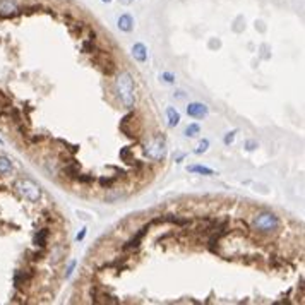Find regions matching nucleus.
<instances>
[{"label": "nucleus", "instance_id": "7ed1b4c3", "mask_svg": "<svg viewBox=\"0 0 305 305\" xmlns=\"http://www.w3.org/2000/svg\"><path fill=\"white\" fill-rule=\"evenodd\" d=\"M14 187H16V191L19 192L24 199L30 201V203H38V201L41 199V189H39V185L36 182L31 180V178H19Z\"/></svg>", "mask_w": 305, "mask_h": 305}, {"label": "nucleus", "instance_id": "b1692460", "mask_svg": "<svg viewBox=\"0 0 305 305\" xmlns=\"http://www.w3.org/2000/svg\"><path fill=\"white\" fill-rule=\"evenodd\" d=\"M245 146H247V151H254V149L257 148V142L252 141V139H249V141L245 142Z\"/></svg>", "mask_w": 305, "mask_h": 305}, {"label": "nucleus", "instance_id": "9d476101", "mask_svg": "<svg viewBox=\"0 0 305 305\" xmlns=\"http://www.w3.org/2000/svg\"><path fill=\"white\" fill-rule=\"evenodd\" d=\"M117 26H118V30L124 31V33H131V31L134 30V17H132L131 14H122L117 21Z\"/></svg>", "mask_w": 305, "mask_h": 305}, {"label": "nucleus", "instance_id": "6ab92c4d", "mask_svg": "<svg viewBox=\"0 0 305 305\" xmlns=\"http://www.w3.org/2000/svg\"><path fill=\"white\" fill-rule=\"evenodd\" d=\"M76 182H79V184H91V182H95V177L93 175L79 173L76 177Z\"/></svg>", "mask_w": 305, "mask_h": 305}, {"label": "nucleus", "instance_id": "ddd939ff", "mask_svg": "<svg viewBox=\"0 0 305 305\" xmlns=\"http://www.w3.org/2000/svg\"><path fill=\"white\" fill-rule=\"evenodd\" d=\"M167 118H168V125H170V127H177V125L180 124V113H178V110L173 108V106H168L167 108Z\"/></svg>", "mask_w": 305, "mask_h": 305}, {"label": "nucleus", "instance_id": "4468645a", "mask_svg": "<svg viewBox=\"0 0 305 305\" xmlns=\"http://www.w3.org/2000/svg\"><path fill=\"white\" fill-rule=\"evenodd\" d=\"M187 170L191 171V173H199V175H204V177H211V175H214V170L204 167V165H192V167H189Z\"/></svg>", "mask_w": 305, "mask_h": 305}, {"label": "nucleus", "instance_id": "f257e3e1", "mask_svg": "<svg viewBox=\"0 0 305 305\" xmlns=\"http://www.w3.org/2000/svg\"><path fill=\"white\" fill-rule=\"evenodd\" d=\"M115 89H117V95L120 98L122 105L125 108L132 110L136 106V102H137V96H136V84L134 79L129 72H120L117 74V79H115Z\"/></svg>", "mask_w": 305, "mask_h": 305}, {"label": "nucleus", "instance_id": "1a4fd4ad", "mask_svg": "<svg viewBox=\"0 0 305 305\" xmlns=\"http://www.w3.org/2000/svg\"><path fill=\"white\" fill-rule=\"evenodd\" d=\"M62 173L66 175L69 180H76V177L81 173V165H79L76 160L67 161V163L64 165V168H62Z\"/></svg>", "mask_w": 305, "mask_h": 305}, {"label": "nucleus", "instance_id": "5701e85b", "mask_svg": "<svg viewBox=\"0 0 305 305\" xmlns=\"http://www.w3.org/2000/svg\"><path fill=\"white\" fill-rule=\"evenodd\" d=\"M76 261H70L69 263V268H67V272H66V278H70L72 276V272H74V268H76Z\"/></svg>", "mask_w": 305, "mask_h": 305}, {"label": "nucleus", "instance_id": "6e6552de", "mask_svg": "<svg viewBox=\"0 0 305 305\" xmlns=\"http://www.w3.org/2000/svg\"><path fill=\"white\" fill-rule=\"evenodd\" d=\"M19 14V7L14 0H0V17H14Z\"/></svg>", "mask_w": 305, "mask_h": 305}, {"label": "nucleus", "instance_id": "aec40b11", "mask_svg": "<svg viewBox=\"0 0 305 305\" xmlns=\"http://www.w3.org/2000/svg\"><path fill=\"white\" fill-rule=\"evenodd\" d=\"M160 79L163 82H167V84H175V74H171V72H163L160 76Z\"/></svg>", "mask_w": 305, "mask_h": 305}, {"label": "nucleus", "instance_id": "dca6fc26", "mask_svg": "<svg viewBox=\"0 0 305 305\" xmlns=\"http://www.w3.org/2000/svg\"><path fill=\"white\" fill-rule=\"evenodd\" d=\"M117 180H118L117 175H113V177H100L98 178L100 185H102V187H106V189H110L112 185L117 184Z\"/></svg>", "mask_w": 305, "mask_h": 305}, {"label": "nucleus", "instance_id": "393cba45", "mask_svg": "<svg viewBox=\"0 0 305 305\" xmlns=\"http://www.w3.org/2000/svg\"><path fill=\"white\" fill-rule=\"evenodd\" d=\"M86 233H88V230H86V228H81V232H79L77 235H76V240H77V242H81V240H84Z\"/></svg>", "mask_w": 305, "mask_h": 305}, {"label": "nucleus", "instance_id": "c85d7f7f", "mask_svg": "<svg viewBox=\"0 0 305 305\" xmlns=\"http://www.w3.org/2000/svg\"><path fill=\"white\" fill-rule=\"evenodd\" d=\"M102 2H105V3H110V2H112V0H102Z\"/></svg>", "mask_w": 305, "mask_h": 305}, {"label": "nucleus", "instance_id": "f3484780", "mask_svg": "<svg viewBox=\"0 0 305 305\" xmlns=\"http://www.w3.org/2000/svg\"><path fill=\"white\" fill-rule=\"evenodd\" d=\"M199 132H201V127L197 124H191L187 129H185V136H187V137H196Z\"/></svg>", "mask_w": 305, "mask_h": 305}, {"label": "nucleus", "instance_id": "f03ea898", "mask_svg": "<svg viewBox=\"0 0 305 305\" xmlns=\"http://www.w3.org/2000/svg\"><path fill=\"white\" fill-rule=\"evenodd\" d=\"M91 62L95 64V67L105 76H113L117 72V62L113 60V57L108 52H103V50L96 48L91 53Z\"/></svg>", "mask_w": 305, "mask_h": 305}, {"label": "nucleus", "instance_id": "4be33fe9", "mask_svg": "<svg viewBox=\"0 0 305 305\" xmlns=\"http://www.w3.org/2000/svg\"><path fill=\"white\" fill-rule=\"evenodd\" d=\"M120 158L125 161V163H132L134 160L131 158V148H124V149H122V151H120Z\"/></svg>", "mask_w": 305, "mask_h": 305}, {"label": "nucleus", "instance_id": "423d86ee", "mask_svg": "<svg viewBox=\"0 0 305 305\" xmlns=\"http://www.w3.org/2000/svg\"><path fill=\"white\" fill-rule=\"evenodd\" d=\"M149 228H151V223H146L144 227H142L137 233H136L134 237H132L131 240H129V242H125L124 245H122V250H124V252H129V250H137L139 247H141L142 238H144V237L148 235Z\"/></svg>", "mask_w": 305, "mask_h": 305}, {"label": "nucleus", "instance_id": "bb28decb", "mask_svg": "<svg viewBox=\"0 0 305 305\" xmlns=\"http://www.w3.org/2000/svg\"><path fill=\"white\" fill-rule=\"evenodd\" d=\"M184 96H185V95H184V91H178V95H177V98H180V100H182V98H184Z\"/></svg>", "mask_w": 305, "mask_h": 305}, {"label": "nucleus", "instance_id": "f8f14e48", "mask_svg": "<svg viewBox=\"0 0 305 305\" xmlns=\"http://www.w3.org/2000/svg\"><path fill=\"white\" fill-rule=\"evenodd\" d=\"M48 237H50V232L48 228H41L36 232V235H34L33 238V243L36 247H39V249H45L46 247V242H48Z\"/></svg>", "mask_w": 305, "mask_h": 305}, {"label": "nucleus", "instance_id": "2eb2a0df", "mask_svg": "<svg viewBox=\"0 0 305 305\" xmlns=\"http://www.w3.org/2000/svg\"><path fill=\"white\" fill-rule=\"evenodd\" d=\"M12 171V161L7 156H0V175H9Z\"/></svg>", "mask_w": 305, "mask_h": 305}, {"label": "nucleus", "instance_id": "412c9836", "mask_svg": "<svg viewBox=\"0 0 305 305\" xmlns=\"http://www.w3.org/2000/svg\"><path fill=\"white\" fill-rule=\"evenodd\" d=\"M237 132H238V131H237V129H235V131H230V132H227V136H225V137H223L225 146H230L233 141H235V134H237Z\"/></svg>", "mask_w": 305, "mask_h": 305}, {"label": "nucleus", "instance_id": "9b49d317", "mask_svg": "<svg viewBox=\"0 0 305 305\" xmlns=\"http://www.w3.org/2000/svg\"><path fill=\"white\" fill-rule=\"evenodd\" d=\"M132 57L141 64H144L148 60V48H146L144 43H134V46H132Z\"/></svg>", "mask_w": 305, "mask_h": 305}, {"label": "nucleus", "instance_id": "0eeeda50", "mask_svg": "<svg viewBox=\"0 0 305 305\" xmlns=\"http://www.w3.org/2000/svg\"><path fill=\"white\" fill-rule=\"evenodd\" d=\"M207 113H209V108H207L206 103L192 102L187 105V115L192 118H204V117H207Z\"/></svg>", "mask_w": 305, "mask_h": 305}, {"label": "nucleus", "instance_id": "39448f33", "mask_svg": "<svg viewBox=\"0 0 305 305\" xmlns=\"http://www.w3.org/2000/svg\"><path fill=\"white\" fill-rule=\"evenodd\" d=\"M168 148H167V141H165L161 136L153 137L149 142H146L144 146V154L153 161H163L167 158Z\"/></svg>", "mask_w": 305, "mask_h": 305}, {"label": "nucleus", "instance_id": "c756f323", "mask_svg": "<svg viewBox=\"0 0 305 305\" xmlns=\"http://www.w3.org/2000/svg\"><path fill=\"white\" fill-rule=\"evenodd\" d=\"M0 189H2V187H0Z\"/></svg>", "mask_w": 305, "mask_h": 305}, {"label": "nucleus", "instance_id": "a211bd4d", "mask_svg": "<svg viewBox=\"0 0 305 305\" xmlns=\"http://www.w3.org/2000/svg\"><path fill=\"white\" fill-rule=\"evenodd\" d=\"M207 149H209V141H207V139H203V141L199 142V146L194 149V153H196V154H203V153H206Z\"/></svg>", "mask_w": 305, "mask_h": 305}, {"label": "nucleus", "instance_id": "a878e982", "mask_svg": "<svg viewBox=\"0 0 305 305\" xmlns=\"http://www.w3.org/2000/svg\"><path fill=\"white\" fill-rule=\"evenodd\" d=\"M185 158V154H180V156H178V160H177V163H182V160H184Z\"/></svg>", "mask_w": 305, "mask_h": 305}, {"label": "nucleus", "instance_id": "20e7f679", "mask_svg": "<svg viewBox=\"0 0 305 305\" xmlns=\"http://www.w3.org/2000/svg\"><path fill=\"white\" fill-rule=\"evenodd\" d=\"M279 218L274 213H269V211H263L254 218V228L261 233H271L276 232L279 228Z\"/></svg>", "mask_w": 305, "mask_h": 305}, {"label": "nucleus", "instance_id": "cd10ccee", "mask_svg": "<svg viewBox=\"0 0 305 305\" xmlns=\"http://www.w3.org/2000/svg\"><path fill=\"white\" fill-rule=\"evenodd\" d=\"M120 2H122V3H132L134 0H120Z\"/></svg>", "mask_w": 305, "mask_h": 305}]
</instances>
